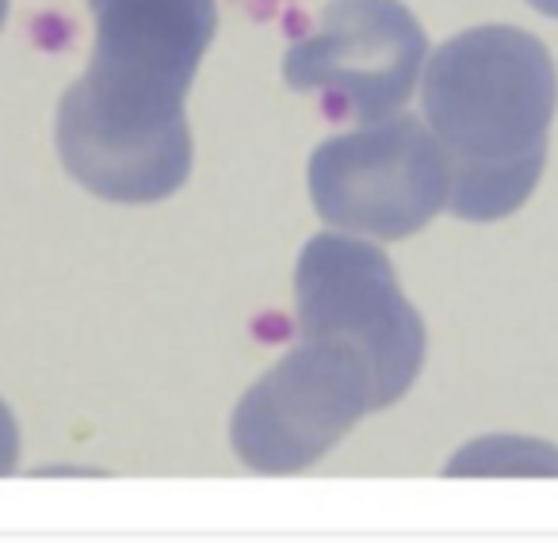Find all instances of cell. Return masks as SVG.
I'll list each match as a JSON object with an SVG mask.
<instances>
[{
	"instance_id": "6da1fadb",
	"label": "cell",
	"mask_w": 558,
	"mask_h": 543,
	"mask_svg": "<svg viewBox=\"0 0 558 543\" xmlns=\"http://www.w3.org/2000/svg\"><path fill=\"white\" fill-rule=\"evenodd\" d=\"M96 50L62 96L65 172L108 203H157L192 177L184 96L218 32L215 0H88Z\"/></svg>"
},
{
	"instance_id": "7a4b0ae2",
	"label": "cell",
	"mask_w": 558,
	"mask_h": 543,
	"mask_svg": "<svg viewBox=\"0 0 558 543\" xmlns=\"http://www.w3.org/2000/svg\"><path fill=\"white\" fill-rule=\"evenodd\" d=\"M425 119L448 157V210L494 222L520 207L547 165L558 73L520 27H471L433 55L421 88Z\"/></svg>"
},
{
	"instance_id": "3957f363",
	"label": "cell",
	"mask_w": 558,
	"mask_h": 543,
	"mask_svg": "<svg viewBox=\"0 0 558 543\" xmlns=\"http://www.w3.org/2000/svg\"><path fill=\"white\" fill-rule=\"evenodd\" d=\"M299 337L356 349L372 364L375 410L395 406L425 364V322L402 295L390 256L372 241L318 233L295 268Z\"/></svg>"
},
{
	"instance_id": "277c9868",
	"label": "cell",
	"mask_w": 558,
	"mask_h": 543,
	"mask_svg": "<svg viewBox=\"0 0 558 543\" xmlns=\"http://www.w3.org/2000/svg\"><path fill=\"white\" fill-rule=\"evenodd\" d=\"M306 180L322 222L379 241L425 230L451 188L440 142L410 111L322 142Z\"/></svg>"
},
{
	"instance_id": "5b68a950",
	"label": "cell",
	"mask_w": 558,
	"mask_h": 543,
	"mask_svg": "<svg viewBox=\"0 0 558 543\" xmlns=\"http://www.w3.org/2000/svg\"><path fill=\"white\" fill-rule=\"evenodd\" d=\"M367 413H375L372 364L349 345L303 337L241 395L230 444L248 471L295 474L318 463Z\"/></svg>"
},
{
	"instance_id": "8992f818",
	"label": "cell",
	"mask_w": 558,
	"mask_h": 543,
	"mask_svg": "<svg viewBox=\"0 0 558 543\" xmlns=\"http://www.w3.org/2000/svg\"><path fill=\"white\" fill-rule=\"evenodd\" d=\"M425 50L402 0H329L318 32L291 43L283 77L295 93L318 96L329 119L379 123L410 104Z\"/></svg>"
},
{
	"instance_id": "52a82bcc",
	"label": "cell",
	"mask_w": 558,
	"mask_h": 543,
	"mask_svg": "<svg viewBox=\"0 0 558 543\" xmlns=\"http://www.w3.org/2000/svg\"><path fill=\"white\" fill-rule=\"evenodd\" d=\"M20 463V429L12 421L9 406L0 402V474H12Z\"/></svg>"
},
{
	"instance_id": "ba28073f",
	"label": "cell",
	"mask_w": 558,
	"mask_h": 543,
	"mask_svg": "<svg viewBox=\"0 0 558 543\" xmlns=\"http://www.w3.org/2000/svg\"><path fill=\"white\" fill-rule=\"evenodd\" d=\"M535 12H543V16H555L558 20V0H527Z\"/></svg>"
},
{
	"instance_id": "9c48e42d",
	"label": "cell",
	"mask_w": 558,
	"mask_h": 543,
	"mask_svg": "<svg viewBox=\"0 0 558 543\" xmlns=\"http://www.w3.org/2000/svg\"><path fill=\"white\" fill-rule=\"evenodd\" d=\"M248 4H253L256 12H271L276 4H283V0H248Z\"/></svg>"
},
{
	"instance_id": "30bf717a",
	"label": "cell",
	"mask_w": 558,
	"mask_h": 543,
	"mask_svg": "<svg viewBox=\"0 0 558 543\" xmlns=\"http://www.w3.org/2000/svg\"><path fill=\"white\" fill-rule=\"evenodd\" d=\"M4 16H9V0H0V27H4Z\"/></svg>"
}]
</instances>
